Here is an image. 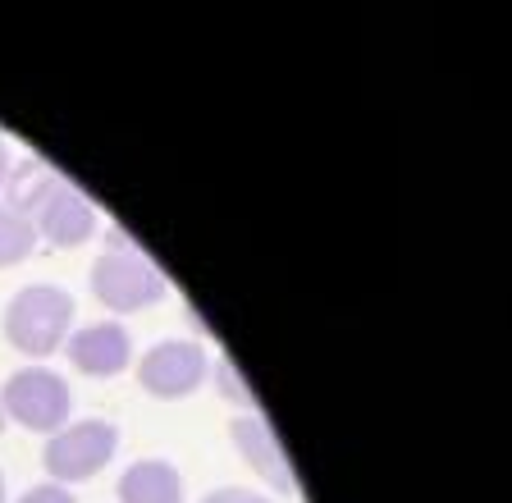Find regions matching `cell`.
<instances>
[{
  "label": "cell",
  "mask_w": 512,
  "mask_h": 503,
  "mask_svg": "<svg viewBox=\"0 0 512 503\" xmlns=\"http://www.w3.org/2000/svg\"><path fill=\"white\" fill-rule=\"evenodd\" d=\"M5 193H10V211H19L46 243L55 247H74L87 243L96 229V211L83 193H74L60 174H51L46 165L19 161V170H10L5 179Z\"/></svg>",
  "instance_id": "obj_1"
},
{
  "label": "cell",
  "mask_w": 512,
  "mask_h": 503,
  "mask_svg": "<svg viewBox=\"0 0 512 503\" xmlns=\"http://www.w3.org/2000/svg\"><path fill=\"white\" fill-rule=\"evenodd\" d=\"M69 321H74V298L64 289H51V284H32L5 311V334L19 353L51 357L69 334Z\"/></svg>",
  "instance_id": "obj_2"
},
{
  "label": "cell",
  "mask_w": 512,
  "mask_h": 503,
  "mask_svg": "<svg viewBox=\"0 0 512 503\" xmlns=\"http://www.w3.org/2000/svg\"><path fill=\"white\" fill-rule=\"evenodd\" d=\"M92 289L110 311H142L165 298V275L138 252H106L92 266Z\"/></svg>",
  "instance_id": "obj_3"
},
{
  "label": "cell",
  "mask_w": 512,
  "mask_h": 503,
  "mask_svg": "<svg viewBox=\"0 0 512 503\" xmlns=\"http://www.w3.org/2000/svg\"><path fill=\"white\" fill-rule=\"evenodd\" d=\"M0 398H5V412L28 430H64L69 421V385L46 366L14 371Z\"/></svg>",
  "instance_id": "obj_4"
},
{
  "label": "cell",
  "mask_w": 512,
  "mask_h": 503,
  "mask_svg": "<svg viewBox=\"0 0 512 503\" xmlns=\"http://www.w3.org/2000/svg\"><path fill=\"white\" fill-rule=\"evenodd\" d=\"M119 449V430L106 426V421H78L74 430H60L51 435L42 462L51 476L60 481H87L110 462V453Z\"/></svg>",
  "instance_id": "obj_5"
},
{
  "label": "cell",
  "mask_w": 512,
  "mask_h": 503,
  "mask_svg": "<svg viewBox=\"0 0 512 503\" xmlns=\"http://www.w3.org/2000/svg\"><path fill=\"white\" fill-rule=\"evenodd\" d=\"M142 389L156 398H183L206 380V353L197 343H183V339H170V343H156L147 357H142Z\"/></svg>",
  "instance_id": "obj_6"
},
{
  "label": "cell",
  "mask_w": 512,
  "mask_h": 503,
  "mask_svg": "<svg viewBox=\"0 0 512 503\" xmlns=\"http://www.w3.org/2000/svg\"><path fill=\"white\" fill-rule=\"evenodd\" d=\"M229 430H234V444L243 449V458L252 462V467L261 471V476H266L275 490H293V471H288V458H284L275 430H270L266 421L243 417V421H234Z\"/></svg>",
  "instance_id": "obj_7"
},
{
  "label": "cell",
  "mask_w": 512,
  "mask_h": 503,
  "mask_svg": "<svg viewBox=\"0 0 512 503\" xmlns=\"http://www.w3.org/2000/svg\"><path fill=\"white\" fill-rule=\"evenodd\" d=\"M69 357H74V366L87 375H119L128 366V334L119 330V325L78 330L74 343H69Z\"/></svg>",
  "instance_id": "obj_8"
},
{
  "label": "cell",
  "mask_w": 512,
  "mask_h": 503,
  "mask_svg": "<svg viewBox=\"0 0 512 503\" xmlns=\"http://www.w3.org/2000/svg\"><path fill=\"white\" fill-rule=\"evenodd\" d=\"M119 503H183V481L170 462H138L119 481Z\"/></svg>",
  "instance_id": "obj_9"
},
{
  "label": "cell",
  "mask_w": 512,
  "mask_h": 503,
  "mask_svg": "<svg viewBox=\"0 0 512 503\" xmlns=\"http://www.w3.org/2000/svg\"><path fill=\"white\" fill-rule=\"evenodd\" d=\"M32 247H37V229H32L19 211L0 206V266H14V261H23Z\"/></svg>",
  "instance_id": "obj_10"
},
{
  "label": "cell",
  "mask_w": 512,
  "mask_h": 503,
  "mask_svg": "<svg viewBox=\"0 0 512 503\" xmlns=\"http://www.w3.org/2000/svg\"><path fill=\"white\" fill-rule=\"evenodd\" d=\"M215 380H220V389H224V398H234V403H252V389L243 385V375L234 371V362L229 357H220V366H215Z\"/></svg>",
  "instance_id": "obj_11"
},
{
  "label": "cell",
  "mask_w": 512,
  "mask_h": 503,
  "mask_svg": "<svg viewBox=\"0 0 512 503\" xmlns=\"http://www.w3.org/2000/svg\"><path fill=\"white\" fill-rule=\"evenodd\" d=\"M23 503H74V494L60 490V485H37V490L23 494Z\"/></svg>",
  "instance_id": "obj_12"
},
{
  "label": "cell",
  "mask_w": 512,
  "mask_h": 503,
  "mask_svg": "<svg viewBox=\"0 0 512 503\" xmlns=\"http://www.w3.org/2000/svg\"><path fill=\"white\" fill-rule=\"evenodd\" d=\"M206 503H270V499H261V494H252V490H215Z\"/></svg>",
  "instance_id": "obj_13"
},
{
  "label": "cell",
  "mask_w": 512,
  "mask_h": 503,
  "mask_svg": "<svg viewBox=\"0 0 512 503\" xmlns=\"http://www.w3.org/2000/svg\"><path fill=\"white\" fill-rule=\"evenodd\" d=\"M10 179V151H5V142H0V183Z\"/></svg>",
  "instance_id": "obj_14"
},
{
  "label": "cell",
  "mask_w": 512,
  "mask_h": 503,
  "mask_svg": "<svg viewBox=\"0 0 512 503\" xmlns=\"http://www.w3.org/2000/svg\"><path fill=\"white\" fill-rule=\"evenodd\" d=\"M0 503H5V481H0Z\"/></svg>",
  "instance_id": "obj_15"
}]
</instances>
